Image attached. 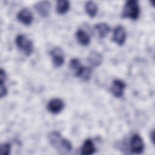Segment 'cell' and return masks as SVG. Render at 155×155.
<instances>
[{"instance_id":"6da1fadb","label":"cell","mask_w":155,"mask_h":155,"mask_svg":"<svg viewBox=\"0 0 155 155\" xmlns=\"http://www.w3.org/2000/svg\"><path fill=\"white\" fill-rule=\"evenodd\" d=\"M48 139L50 143L62 153H67L72 150L71 143L68 139L62 137L61 134L58 131L50 132L48 134Z\"/></svg>"},{"instance_id":"7a4b0ae2","label":"cell","mask_w":155,"mask_h":155,"mask_svg":"<svg viewBox=\"0 0 155 155\" xmlns=\"http://www.w3.org/2000/svg\"><path fill=\"white\" fill-rule=\"evenodd\" d=\"M140 12V8L139 2L137 0H129L124 5L122 17L136 20L139 18Z\"/></svg>"},{"instance_id":"3957f363","label":"cell","mask_w":155,"mask_h":155,"mask_svg":"<svg viewBox=\"0 0 155 155\" xmlns=\"http://www.w3.org/2000/svg\"><path fill=\"white\" fill-rule=\"evenodd\" d=\"M15 42L17 47L26 56H30L33 51V44L31 40L27 38L24 35H19L16 36Z\"/></svg>"},{"instance_id":"277c9868","label":"cell","mask_w":155,"mask_h":155,"mask_svg":"<svg viewBox=\"0 0 155 155\" xmlns=\"http://www.w3.org/2000/svg\"><path fill=\"white\" fill-rule=\"evenodd\" d=\"M144 148V142L141 136L138 134H133L130 140L131 151L134 154H139L142 153Z\"/></svg>"},{"instance_id":"5b68a950","label":"cell","mask_w":155,"mask_h":155,"mask_svg":"<svg viewBox=\"0 0 155 155\" xmlns=\"http://www.w3.org/2000/svg\"><path fill=\"white\" fill-rule=\"evenodd\" d=\"M50 55L51 58L52 63L54 67H61L64 63L65 56L62 50L58 47H54L50 51Z\"/></svg>"},{"instance_id":"8992f818","label":"cell","mask_w":155,"mask_h":155,"mask_svg":"<svg viewBox=\"0 0 155 155\" xmlns=\"http://www.w3.org/2000/svg\"><path fill=\"white\" fill-rule=\"evenodd\" d=\"M127 32L124 27L122 25H117L113 31L112 41L119 45H122L125 42Z\"/></svg>"},{"instance_id":"52a82bcc","label":"cell","mask_w":155,"mask_h":155,"mask_svg":"<svg viewBox=\"0 0 155 155\" xmlns=\"http://www.w3.org/2000/svg\"><path fill=\"white\" fill-rule=\"evenodd\" d=\"M64 102L60 98H53L47 104L48 111L52 114H57L62 111L64 108Z\"/></svg>"},{"instance_id":"ba28073f","label":"cell","mask_w":155,"mask_h":155,"mask_svg":"<svg viewBox=\"0 0 155 155\" xmlns=\"http://www.w3.org/2000/svg\"><path fill=\"white\" fill-rule=\"evenodd\" d=\"M18 20L25 25H30L33 21V15L31 12L27 8L21 9L16 15Z\"/></svg>"},{"instance_id":"9c48e42d","label":"cell","mask_w":155,"mask_h":155,"mask_svg":"<svg viewBox=\"0 0 155 155\" xmlns=\"http://www.w3.org/2000/svg\"><path fill=\"white\" fill-rule=\"evenodd\" d=\"M126 88L125 83L120 79H115L113 81L111 87V91L116 97H120L123 96Z\"/></svg>"},{"instance_id":"30bf717a","label":"cell","mask_w":155,"mask_h":155,"mask_svg":"<svg viewBox=\"0 0 155 155\" xmlns=\"http://www.w3.org/2000/svg\"><path fill=\"white\" fill-rule=\"evenodd\" d=\"M35 9L41 17L46 18L50 14L51 9V3L47 1H42L38 2L35 5Z\"/></svg>"},{"instance_id":"8fae6325","label":"cell","mask_w":155,"mask_h":155,"mask_svg":"<svg viewBox=\"0 0 155 155\" xmlns=\"http://www.w3.org/2000/svg\"><path fill=\"white\" fill-rule=\"evenodd\" d=\"M94 30L99 38L103 39L109 33L110 27L107 23L100 22L94 25Z\"/></svg>"},{"instance_id":"7c38bea8","label":"cell","mask_w":155,"mask_h":155,"mask_svg":"<svg viewBox=\"0 0 155 155\" xmlns=\"http://www.w3.org/2000/svg\"><path fill=\"white\" fill-rule=\"evenodd\" d=\"M87 61L91 67H96L101 64L102 56L97 51H91L87 58Z\"/></svg>"},{"instance_id":"4fadbf2b","label":"cell","mask_w":155,"mask_h":155,"mask_svg":"<svg viewBox=\"0 0 155 155\" xmlns=\"http://www.w3.org/2000/svg\"><path fill=\"white\" fill-rule=\"evenodd\" d=\"M76 38L82 46H87L90 44L91 39L88 34L82 29H79L76 32Z\"/></svg>"},{"instance_id":"5bb4252c","label":"cell","mask_w":155,"mask_h":155,"mask_svg":"<svg viewBox=\"0 0 155 155\" xmlns=\"http://www.w3.org/2000/svg\"><path fill=\"white\" fill-rule=\"evenodd\" d=\"M96 148L93 142L90 139H86L81 147V153L84 155H91L95 153Z\"/></svg>"},{"instance_id":"9a60e30c","label":"cell","mask_w":155,"mask_h":155,"mask_svg":"<svg viewBox=\"0 0 155 155\" xmlns=\"http://www.w3.org/2000/svg\"><path fill=\"white\" fill-rule=\"evenodd\" d=\"M75 76L85 81H88L91 76V69L90 67L81 66L75 72Z\"/></svg>"},{"instance_id":"2e32d148","label":"cell","mask_w":155,"mask_h":155,"mask_svg":"<svg viewBox=\"0 0 155 155\" xmlns=\"http://www.w3.org/2000/svg\"><path fill=\"white\" fill-rule=\"evenodd\" d=\"M70 4L68 1L67 0H59L56 2V10L58 14L64 15L70 9Z\"/></svg>"},{"instance_id":"e0dca14e","label":"cell","mask_w":155,"mask_h":155,"mask_svg":"<svg viewBox=\"0 0 155 155\" xmlns=\"http://www.w3.org/2000/svg\"><path fill=\"white\" fill-rule=\"evenodd\" d=\"M97 5L92 1L86 2L85 4V10L87 14L90 18H94L97 13Z\"/></svg>"},{"instance_id":"ac0fdd59","label":"cell","mask_w":155,"mask_h":155,"mask_svg":"<svg viewBox=\"0 0 155 155\" xmlns=\"http://www.w3.org/2000/svg\"><path fill=\"white\" fill-rule=\"evenodd\" d=\"M11 145L9 143H4L0 147V154L8 155L10 153Z\"/></svg>"},{"instance_id":"d6986e66","label":"cell","mask_w":155,"mask_h":155,"mask_svg":"<svg viewBox=\"0 0 155 155\" xmlns=\"http://www.w3.org/2000/svg\"><path fill=\"white\" fill-rule=\"evenodd\" d=\"M81 66V62L79 59L78 58H72L70 61V67L71 69L73 70L74 71H76Z\"/></svg>"},{"instance_id":"ffe728a7","label":"cell","mask_w":155,"mask_h":155,"mask_svg":"<svg viewBox=\"0 0 155 155\" xmlns=\"http://www.w3.org/2000/svg\"><path fill=\"white\" fill-rule=\"evenodd\" d=\"M6 73L5 71L1 68L0 70V84H4L6 81Z\"/></svg>"},{"instance_id":"44dd1931","label":"cell","mask_w":155,"mask_h":155,"mask_svg":"<svg viewBox=\"0 0 155 155\" xmlns=\"http://www.w3.org/2000/svg\"><path fill=\"white\" fill-rule=\"evenodd\" d=\"M0 88H1V91H0V93H1V97H5L7 94V88L5 87V85L4 84H0Z\"/></svg>"}]
</instances>
